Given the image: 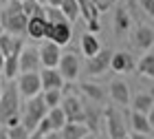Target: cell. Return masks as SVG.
Instances as JSON below:
<instances>
[{
	"instance_id": "cell-1",
	"label": "cell",
	"mask_w": 154,
	"mask_h": 139,
	"mask_svg": "<svg viewBox=\"0 0 154 139\" xmlns=\"http://www.w3.org/2000/svg\"><path fill=\"white\" fill-rule=\"evenodd\" d=\"M2 27L5 31L13 33V36H26V22L29 16L22 11V2L20 0H11L7 7H2Z\"/></svg>"
},
{
	"instance_id": "cell-2",
	"label": "cell",
	"mask_w": 154,
	"mask_h": 139,
	"mask_svg": "<svg viewBox=\"0 0 154 139\" xmlns=\"http://www.w3.org/2000/svg\"><path fill=\"white\" fill-rule=\"evenodd\" d=\"M20 100H22V95L18 91V82L7 80V84L2 88V95H0V124H5L13 115H20V110H22Z\"/></svg>"
},
{
	"instance_id": "cell-3",
	"label": "cell",
	"mask_w": 154,
	"mask_h": 139,
	"mask_svg": "<svg viewBox=\"0 0 154 139\" xmlns=\"http://www.w3.org/2000/svg\"><path fill=\"white\" fill-rule=\"evenodd\" d=\"M46 113H48V106H46L44 97H42V93H40V95L26 100V104L22 106V110H20V119H22V124L29 130H35L38 124L46 117Z\"/></svg>"
},
{
	"instance_id": "cell-4",
	"label": "cell",
	"mask_w": 154,
	"mask_h": 139,
	"mask_svg": "<svg viewBox=\"0 0 154 139\" xmlns=\"http://www.w3.org/2000/svg\"><path fill=\"white\" fill-rule=\"evenodd\" d=\"M64 91V97H62V108L68 117V122H84L86 119V104H84V95L77 91H71V88H62Z\"/></svg>"
},
{
	"instance_id": "cell-5",
	"label": "cell",
	"mask_w": 154,
	"mask_h": 139,
	"mask_svg": "<svg viewBox=\"0 0 154 139\" xmlns=\"http://www.w3.org/2000/svg\"><path fill=\"white\" fill-rule=\"evenodd\" d=\"M103 130H106V135L110 139H121V137L128 135L125 133V124H123L121 113L112 106L103 108Z\"/></svg>"
},
{
	"instance_id": "cell-6",
	"label": "cell",
	"mask_w": 154,
	"mask_h": 139,
	"mask_svg": "<svg viewBox=\"0 0 154 139\" xmlns=\"http://www.w3.org/2000/svg\"><path fill=\"white\" fill-rule=\"evenodd\" d=\"M18 91L22 95V100L35 97L42 93V77L40 71H22L18 75Z\"/></svg>"
},
{
	"instance_id": "cell-7",
	"label": "cell",
	"mask_w": 154,
	"mask_h": 139,
	"mask_svg": "<svg viewBox=\"0 0 154 139\" xmlns=\"http://www.w3.org/2000/svg\"><path fill=\"white\" fill-rule=\"evenodd\" d=\"M110 60H112V51L110 49H101L93 58H86V75L90 77H99L106 71H110Z\"/></svg>"
},
{
	"instance_id": "cell-8",
	"label": "cell",
	"mask_w": 154,
	"mask_h": 139,
	"mask_svg": "<svg viewBox=\"0 0 154 139\" xmlns=\"http://www.w3.org/2000/svg\"><path fill=\"white\" fill-rule=\"evenodd\" d=\"M71 38H73V27L71 22H48L46 20V36L44 40H53L55 44H60V46H66L68 42H71Z\"/></svg>"
},
{
	"instance_id": "cell-9",
	"label": "cell",
	"mask_w": 154,
	"mask_h": 139,
	"mask_svg": "<svg viewBox=\"0 0 154 139\" xmlns=\"http://www.w3.org/2000/svg\"><path fill=\"white\" fill-rule=\"evenodd\" d=\"M57 71L62 73V77L66 82H75L79 77V71H82V64H79V58L77 53H62L60 58V64H57Z\"/></svg>"
},
{
	"instance_id": "cell-10",
	"label": "cell",
	"mask_w": 154,
	"mask_h": 139,
	"mask_svg": "<svg viewBox=\"0 0 154 139\" xmlns=\"http://www.w3.org/2000/svg\"><path fill=\"white\" fill-rule=\"evenodd\" d=\"M132 44L134 49L139 51H152L154 46V29L150 24H137L134 29H132Z\"/></svg>"
},
{
	"instance_id": "cell-11",
	"label": "cell",
	"mask_w": 154,
	"mask_h": 139,
	"mask_svg": "<svg viewBox=\"0 0 154 139\" xmlns=\"http://www.w3.org/2000/svg\"><path fill=\"white\" fill-rule=\"evenodd\" d=\"M110 71L117 75H125L137 71V62L128 51H112V60H110Z\"/></svg>"
},
{
	"instance_id": "cell-12",
	"label": "cell",
	"mask_w": 154,
	"mask_h": 139,
	"mask_svg": "<svg viewBox=\"0 0 154 139\" xmlns=\"http://www.w3.org/2000/svg\"><path fill=\"white\" fill-rule=\"evenodd\" d=\"M20 62V73L22 71H40L42 68V60H40V49L35 46H22V51L18 55Z\"/></svg>"
},
{
	"instance_id": "cell-13",
	"label": "cell",
	"mask_w": 154,
	"mask_h": 139,
	"mask_svg": "<svg viewBox=\"0 0 154 139\" xmlns=\"http://www.w3.org/2000/svg\"><path fill=\"white\" fill-rule=\"evenodd\" d=\"M108 97L112 100L117 106H130L132 95H130V86L123 80H112L108 86Z\"/></svg>"
},
{
	"instance_id": "cell-14",
	"label": "cell",
	"mask_w": 154,
	"mask_h": 139,
	"mask_svg": "<svg viewBox=\"0 0 154 139\" xmlns=\"http://www.w3.org/2000/svg\"><path fill=\"white\" fill-rule=\"evenodd\" d=\"M40 77H42V91H48V88H64L66 80L62 77V73L57 71V66H42L40 68Z\"/></svg>"
},
{
	"instance_id": "cell-15",
	"label": "cell",
	"mask_w": 154,
	"mask_h": 139,
	"mask_svg": "<svg viewBox=\"0 0 154 139\" xmlns=\"http://www.w3.org/2000/svg\"><path fill=\"white\" fill-rule=\"evenodd\" d=\"M60 58H62V46L55 44L53 40H46L44 44L40 46V60H42V66H57L60 64Z\"/></svg>"
},
{
	"instance_id": "cell-16",
	"label": "cell",
	"mask_w": 154,
	"mask_h": 139,
	"mask_svg": "<svg viewBox=\"0 0 154 139\" xmlns=\"http://www.w3.org/2000/svg\"><path fill=\"white\" fill-rule=\"evenodd\" d=\"M22 46H24L22 36H13V33H9V31L0 33V49H2L5 55H20Z\"/></svg>"
},
{
	"instance_id": "cell-17",
	"label": "cell",
	"mask_w": 154,
	"mask_h": 139,
	"mask_svg": "<svg viewBox=\"0 0 154 139\" xmlns=\"http://www.w3.org/2000/svg\"><path fill=\"white\" fill-rule=\"evenodd\" d=\"M77 88H79V93L86 97V100L95 102V104H103V102H106V88L99 86V84H93V82H82Z\"/></svg>"
},
{
	"instance_id": "cell-18",
	"label": "cell",
	"mask_w": 154,
	"mask_h": 139,
	"mask_svg": "<svg viewBox=\"0 0 154 139\" xmlns=\"http://www.w3.org/2000/svg\"><path fill=\"white\" fill-rule=\"evenodd\" d=\"M79 49H82V55H84V58H93V55L99 53L103 46H101V42H99V38H97V33L86 31V33L79 38Z\"/></svg>"
},
{
	"instance_id": "cell-19",
	"label": "cell",
	"mask_w": 154,
	"mask_h": 139,
	"mask_svg": "<svg viewBox=\"0 0 154 139\" xmlns=\"http://www.w3.org/2000/svg\"><path fill=\"white\" fill-rule=\"evenodd\" d=\"M26 36L31 40H44L46 36V18L44 16H31L29 22H26Z\"/></svg>"
},
{
	"instance_id": "cell-20",
	"label": "cell",
	"mask_w": 154,
	"mask_h": 139,
	"mask_svg": "<svg viewBox=\"0 0 154 139\" xmlns=\"http://www.w3.org/2000/svg\"><path fill=\"white\" fill-rule=\"evenodd\" d=\"M132 29V18H130V11L125 7H117L115 9V33L117 36H123Z\"/></svg>"
},
{
	"instance_id": "cell-21",
	"label": "cell",
	"mask_w": 154,
	"mask_h": 139,
	"mask_svg": "<svg viewBox=\"0 0 154 139\" xmlns=\"http://www.w3.org/2000/svg\"><path fill=\"white\" fill-rule=\"evenodd\" d=\"M77 2H79V16L86 20V24L88 22H99L101 9L97 7L95 0H77Z\"/></svg>"
},
{
	"instance_id": "cell-22",
	"label": "cell",
	"mask_w": 154,
	"mask_h": 139,
	"mask_svg": "<svg viewBox=\"0 0 154 139\" xmlns=\"http://www.w3.org/2000/svg\"><path fill=\"white\" fill-rule=\"evenodd\" d=\"M130 128L137 130V133H143V135L152 133V124L148 119V115L139 113V110H132V113H130Z\"/></svg>"
},
{
	"instance_id": "cell-23",
	"label": "cell",
	"mask_w": 154,
	"mask_h": 139,
	"mask_svg": "<svg viewBox=\"0 0 154 139\" xmlns=\"http://www.w3.org/2000/svg\"><path fill=\"white\" fill-rule=\"evenodd\" d=\"M90 133V128L84 122H68L64 128H62V137L64 139H82Z\"/></svg>"
},
{
	"instance_id": "cell-24",
	"label": "cell",
	"mask_w": 154,
	"mask_h": 139,
	"mask_svg": "<svg viewBox=\"0 0 154 139\" xmlns=\"http://www.w3.org/2000/svg\"><path fill=\"white\" fill-rule=\"evenodd\" d=\"M137 73L148 80H154V51H145L137 62Z\"/></svg>"
},
{
	"instance_id": "cell-25",
	"label": "cell",
	"mask_w": 154,
	"mask_h": 139,
	"mask_svg": "<svg viewBox=\"0 0 154 139\" xmlns=\"http://www.w3.org/2000/svg\"><path fill=\"white\" fill-rule=\"evenodd\" d=\"M130 106L132 110H139V113H145L148 115L150 113V108L154 106V93H137L134 97H132V102H130Z\"/></svg>"
},
{
	"instance_id": "cell-26",
	"label": "cell",
	"mask_w": 154,
	"mask_h": 139,
	"mask_svg": "<svg viewBox=\"0 0 154 139\" xmlns=\"http://www.w3.org/2000/svg\"><path fill=\"white\" fill-rule=\"evenodd\" d=\"M46 117H48V122H51L53 130H62V128L68 124V117H66V113H64V108H62V104H60V106L48 108Z\"/></svg>"
},
{
	"instance_id": "cell-27",
	"label": "cell",
	"mask_w": 154,
	"mask_h": 139,
	"mask_svg": "<svg viewBox=\"0 0 154 139\" xmlns=\"http://www.w3.org/2000/svg\"><path fill=\"white\" fill-rule=\"evenodd\" d=\"M18 75H20L18 55H7V58H5V68H2V77H7V80H18Z\"/></svg>"
},
{
	"instance_id": "cell-28",
	"label": "cell",
	"mask_w": 154,
	"mask_h": 139,
	"mask_svg": "<svg viewBox=\"0 0 154 139\" xmlns=\"http://www.w3.org/2000/svg\"><path fill=\"white\" fill-rule=\"evenodd\" d=\"M99 122H103V110L86 106V119H84V124L90 128V133H97V130H99Z\"/></svg>"
},
{
	"instance_id": "cell-29",
	"label": "cell",
	"mask_w": 154,
	"mask_h": 139,
	"mask_svg": "<svg viewBox=\"0 0 154 139\" xmlns=\"http://www.w3.org/2000/svg\"><path fill=\"white\" fill-rule=\"evenodd\" d=\"M60 9H62V13L66 16V20L71 24L75 22L77 18H82L79 16V2H77V0H64V2L60 5Z\"/></svg>"
},
{
	"instance_id": "cell-30",
	"label": "cell",
	"mask_w": 154,
	"mask_h": 139,
	"mask_svg": "<svg viewBox=\"0 0 154 139\" xmlns=\"http://www.w3.org/2000/svg\"><path fill=\"white\" fill-rule=\"evenodd\" d=\"M42 97H44L46 106L53 108V106H60V104H62L64 91H62V88H48V91H42Z\"/></svg>"
},
{
	"instance_id": "cell-31",
	"label": "cell",
	"mask_w": 154,
	"mask_h": 139,
	"mask_svg": "<svg viewBox=\"0 0 154 139\" xmlns=\"http://www.w3.org/2000/svg\"><path fill=\"white\" fill-rule=\"evenodd\" d=\"M22 11H24L29 18H31V16H44L46 7L40 5L38 0H22Z\"/></svg>"
},
{
	"instance_id": "cell-32",
	"label": "cell",
	"mask_w": 154,
	"mask_h": 139,
	"mask_svg": "<svg viewBox=\"0 0 154 139\" xmlns=\"http://www.w3.org/2000/svg\"><path fill=\"white\" fill-rule=\"evenodd\" d=\"M7 135H9V139H29L31 130L26 128L22 122H20V124H16V126H9V128H7Z\"/></svg>"
},
{
	"instance_id": "cell-33",
	"label": "cell",
	"mask_w": 154,
	"mask_h": 139,
	"mask_svg": "<svg viewBox=\"0 0 154 139\" xmlns=\"http://www.w3.org/2000/svg\"><path fill=\"white\" fill-rule=\"evenodd\" d=\"M137 5L141 7V11L145 16L154 20V0H137Z\"/></svg>"
},
{
	"instance_id": "cell-34",
	"label": "cell",
	"mask_w": 154,
	"mask_h": 139,
	"mask_svg": "<svg viewBox=\"0 0 154 139\" xmlns=\"http://www.w3.org/2000/svg\"><path fill=\"white\" fill-rule=\"evenodd\" d=\"M35 130H40L42 135L51 133V130H53V126H51V122H48V117H44V119H42V122L38 124V128H35Z\"/></svg>"
},
{
	"instance_id": "cell-35",
	"label": "cell",
	"mask_w": 154,
	"mask_h": 139,
	"mask_svg": "<svg viewBox=\"0 0 154 139\" xmlns=\"http://www.w3.org/2000/svg\"><path fill=\"white\" fill-rule=\"evenodd\" d=\"M95 2H97V7H99L101 11H106V9H110V7L117 2V0H95Z\"/></svg>"
},
{
	"instance_id": "cell-36",
	"label": "cell",
	"mask_w": 154,
	"mask_h": 139,
	"mask_svg": "<svg viewBox=\"0 0 154 139\" xmlns=\"http://www.w3.org/2000/svg\"><path fill=\"white\" fill-rule=\"evenodd\" d=\"M44 139H64V137H62V130H51L44 135Z\"/></svg>"
},
{
	"instance_id": "cell-37",
	"label": "cell",
	"mask_w": 154,
	"mask_h": 139,
	"mask_svg": "<svg viewBox=\"0 0 154 139\" xmlns=\"http://www.w3.org/2000/svg\"><path fill=\"white\" fill-rule=\"evenodd\" d=\"M130 139H148V135H143V133H137V130H130L128 133Z\"/></svg>"
},
{
	"instance_id": "cell-38",
	"label": "cell",
	"mask_w": 154,
	"mask_h": 139,
	"mask_svg": "<svg viewBox=\"0 0 154 139\" xmlns=\"http://www.w3.org/2000/svg\"><path fill=\"white\" fill-rule=\"evenodd\" d=\"M29 139H44V135H42L40 130H31V135H29Z\"/></svg>"
},
{
	"instance_id": "cell-39",
	"label": "cell",
	"mask_w": 154,
	"mask_h": 139,
	"mask_svg": "<svg viewBox=\"0 0 154 139\" xmlns=\"http://www.w3.org/2000/svg\"><path fill=\"white\" fill-rule=\"evenodd\" d=\"M0 139H9V135H7V126H2V124H0Z\"/></svg>"
},
{
	"instance_id": "cell-40",
	"label": "cell",
	"mask_w": 154,
	"mask_h": 139,
	"mask_svg": "<svg viewBox=\"0 0 154 139\" xmlns=\"http://www.w3.org/2000/svg\"><path fill=\"white\" fill-rule=\"evenodd\" d=\"M5 58L7 55L2 53V49H0V75H2V68H5Z\"/></svg>"
},
{
	"instance_id": "cell-41",
	"label": "cell",
	"mask_w": 154,
	"mask_h": 139,
	"mask_svg": "<svg viewBox=\"0 0 154 139\" xmlns=\"http://www.w3.org/2000/svg\"><path fill=\"white\" fill-rule=\"evenodd\" d=\"M62 2H64V0H48V5H46V7H60Z\"/></svg>"
},
{
	"instance_id": "cell-42",
	"label": "cell",
	"mask_w": 154,
	"mask_h": 139,
	"mask_svg": "<svg viewBox=\"0 0 154 139\" xmlns=\"http://www.w3.org/2000/svg\"><path fill=\"white\" fill-rule=\"evenodd\" d=\"M148 119H150V124H152V128H154V106L150 108V113H148Z\"/></svg>"
},
{
	"instance_id": "cell-43",
	"label": "cell",
	"mask_w": 154,
	"mask_h": 139,
	"mask_svg": "<svg viewBox=\"0 0 154 139\" xmlns=\"http://www.w3.org/2000/svg\"><path fill=\"white\" fill-rule=\"evenodd\" d=\"M82 139H97V133H88L86 137H82Z\"/></svg>"
},
{
	"instance_id": "cell-44",
	"label": "cell",
	"mask_w": 154,
	"mask_h": 139,
	"mask_svg": "<svg viewBox=\"0 0 154 139\" xmlns=\"http://www.w3.org/2000/svg\"><path fill=\"white\" fill-rule=\"evenodd\" d=\"M9 2H11V0H0V5H2V7H7Z\"/></svg>"
},
{
	"instance_id": "cell-45",
	"label": "cell",
	"mask_w": 154,
	"mask_h": 139,
	"mask_svg": "<svg viewBox=\"0 0 154 139\" xmlns=\"http://www.w3.org/2000/svg\"><path fill=\"white\" fill-rule=\"evenodd\" d=\"M97 139H110L108 135H97Z\"/></svg>"
},
{
	"instance_id": "cell-46",
	"label": "cell",
	"mask_w": 154,
	"mask_h": 139,
	"mask_svg": "<svg viewBox=\"0 0 154 139\" xmlns=\"http://www.w3.org/2000/svg\"><path fill=\"white\" fill-rule=\"evenodd\" d=\"M38 2H40V5H44V7H46V5H48V0H38Z\"/></svg>"
},
{
	"instance_id": "cell-47",
	"label": "cell",
	"mask_w": 154,
	"mask_h": 139,
	"mask_svg": "<svg viewBox=\"0 0 154 139\" xmlns=\"http://www.w3.org/2000/svg\"><path fill=\"white\" fill-rule=\"evenodd\" d=\"M2 88H5V84H0V95H2Z\"/></svg>"
},
{
	"instance_id": "cell-48",
	"label": "cell",
	"mask_w": 154,
	"mask_h": 139,
	"mask_svg": "<svg viewBox=\"0 0 154 139\" xmlns=\"http://www.w3.org/2000/svg\"><path fill=\"white\" fill-rule=\"evenodd\" d=\"M150 135H152V139H154V128H152V133H150Z\"/></svg>"
},
{
	"instance_id": "cell-49",
	"label": "cell",
	"mask_w": 154,
	"mask_h": 139,
	"mask_svg": "<svg viewBox=\"0 0 154 139\" xmlns=\"http://www.w3.org/2000/svg\"><path fill=\"white\" fill-rule=\"evenodd\" d=\"M121 139H130V137H128V135H125V137H121Z\"/></svg>"
},
{
	"instance_id": "cell-50",
	"label": "cell",
	"mask_w": 154,
	"mask_h": 139,
	"mask_svg": "<svg viewBox=\"0 0 154 139\" xmlns=\"http://www.w3.org/2000/svg\"><path fill=\"white\" fill-rule=\"evenodd\" d=\"M0 13H2V5H0Z\"/></svg>"
},
{
	"instance_id": "cell-51",
	"label": "cell",
	"mask_w": 154,
	"mask_h": 139,
	"mask_svg": "<svg viewBox=\"0 0 154 139\" xmlns=\"http://www.w3.org/2000/svg\"><path fill=\"white\" fill-rule=\"evenodd\" d=\"M0 24H2V16H0Z\"/></svg>"
},
{
	"instance_id": "cell-52",
	"label": "cell",
	"mask_w": 154,
	"mask_h": 139,
	"mask_svg": "<svg viewBox=\"0 0 154 139\" xmlns=\"http://www.w3.org/2000/svg\"><path fill=\"white\" fill-rule=\"evenodd\" d=\"M152 51H154V46H152Z\"/></svg>"
},
{
	"instance_id": "cell-53",
	"label": "cell",
	"mask_w": 154,
	"mask_h": 139,
	"mask_svg": "<svg viewBox=\"0 0 154 139\" xmlns=\"http://www.w3.org/2000/svg\"><path fill=\"white\" fill-rule=\"evenodd\" d=\"M20 2H22V0H20Z\"/></svg>"
}]
</instances>
